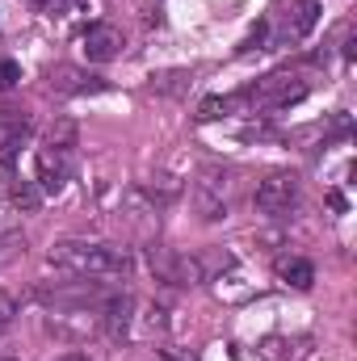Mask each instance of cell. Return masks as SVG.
I'll return each mask as SVG.
<instances>
[{
	"mask_svg": "<svg viewBox=\"0 0 357 361\" xmlns=\"http://www.w3.org/2000/svg\"><path fill=\"white\" fill-rule=\"evenodd\" d=\"M55 361H89L85 353H68V357H55Z\"/></svg>",
	"mask_w": 357,
	"mask_h": 361,
	"instance_id": "20",
	"label": "cell"
},
{
	"mask_svg": "<svg viewBox=\"0 0 357 361\" xmlns=\"http://www.w3.org/2000/svg\"><path fill=\"white\" fill-rule=\"evenodd\" d=\"M253 202L265 219H286L298 206V177L294 173H269L265 180H257Z\"/></svg>",
	"mask_w": 357,
	"mask_h": 361,
	"instance_id": "8",
	"label": "cell"
},
{
	"mask_svg": "<svg viewBox=\"0 0 357 361\" xmlns=\"http://www.w3.org/2000/svg\"><path fill=\"white\" fill-rule=\"evenodd\" d=\"M277 277H282L286 286H294V290H311V286H315V265L303 261V257H282V261H277Z\"/></svg>",
	"mask_w": 357,
	"mask_h": 361,
	"instance_id": "13",
	"label": "cell"
},
{
	"mask_svg": "<svg viewBox=\"0 0 357 361\" xmlns=\"http://www.w3.org/2000/svg\"><path fill=\"white\" fill-rule=\"evenodd\" d=\"M147 269H152L156 281H164V286H202V281H206L198 252L189 257V252L164 248V244H152V248H147Z\"/></svg>",
	"mask_w": 357,
	"mask_h": 361,
	"instance_id": "7",
	"label": "cell"
},
{
	"mask_svg": "<svg viewBox=\"0 0 357 361\" xmlns=\"http://www.w3.org/2000/svg\"><path fill=\"white\" fill-rule=\"evenodd\" d=\"M72 164H76V147L42 143V152H38V185H42V193H59L72 180Z\"/></svg>",
	"mask_w": 357,
	"mask_h": 361,
	"instance_id": "9",
	"label": "cell"
},
{
	"mask_svg": "<svg viewBox=\"0 0 357 361\" xmlns=\"http://www.w3.org/2000/svg\"><path fill=\"white\" fill-rule=\"evenodd\" d=\"M80 47H85L89 63H109V59H118V55H122V30H118V25H109V21H97V25L85 30Z\"/></svg>",
	"mask_w": 357,
	"mask_h": 361,
	"instance_id": "10",
	"label": "cell"
},
{
	"mask_svg": "<svg viewBox=\"0 0 357 361\" xmlns=\"http://www.w3.org/2000/svg\"><path fill=\"white\" fill-rule=\"evenodd\" d=\"M311 92V80L294 76V72H273V76H261L257 85L236 97V105H248V109H261V114H273V109H290L294 101H303Z\"/></svg>",
	"mask_w": 357,
	"mask_h": 361,
	"instance_id": "4",
	"label": "cell"
},
{
	"mask_svg": "<svg viewBox=\"0 0 357 361\" xmlns=\"http://www.w3.org/2000/svg\"><path fill=\"white\" fill-rule=\"evenodd\" d=\"M320 21V0H282L265 21V38L273 47H290L303 42Z\"/></svg>",
	"mask_w": 357,
	"mask_h": 361,
	"instance_id": "5",
	"label": "cell"
},
{
	"mask_svg": "<svg viewBox=\"0 0 357 361\" xmlns=\"http://www.w3.org/2000/svg\"><path fill=\"white\" fill-rule=\"evenodd\" d=\"M30 135H34V122L25 109H0V160H13Z\"/></svg>",
	"mask_w": 357,
	"mask_h": 361,
	"instance_id": "11",
	"label": "cell"
},
{
	"mask_svg": "<svg viewBox=\"0 0 357 361\" xmlns=\"http://www.w3.org/2000/svg\"><path fill=\"white\" fill-rule=\"evenodd\" d=\"M105 332L126 345H156L169 332V311L152 298L135 294H109L105 302Z\"/></svg>",
	"mask_w": 357,
	"mask_h": 361,
	"instance_id": "1",
	"label": "cell"
},
{
	"mask_svg": "<svg viewBox=\"0 0 357 361\" xmlns=\"http://www.w3.org/2000/svg\"><path fill=\"white\" fill-rule=\"evenodd\" d=\"M105 302H47L42 324L59 341H89L97 332H105Z\"/></svg>",
	"mask_w": 357,
	"mask_h": 361,
	"instance_id": "3",
	"label": "cell"
},
{
	"mask_svg": "<svg viewBox=\"0 0 357 361\" xmlns=\"http://www.w3.org/2000/svg\"><path fill=\"white\" fill-rule=\"evenodd\" d=\"M51 265L68 269L72 277H89V281H118V277H131L135 269L126 248L92 244V240H59L51 248Z\"/></svg>",
	"mask_w": 357,
	"mask_h": 361,
	"instance_id": "2",
	"label": "cell"
},
{
	"mask_svg": "<svg viewBox=\"0 0 357 361\" xmlns=\"http://www.w3.org/2000/svg\"><path fill=\"white\" fill-rule=\"evenodd\" d=\"M21 252H25V240H21V235H13V231H8V235H0V269H4V265H13Z\"/></svg>",
	"mask_w": 357,
	"mask_h": 361,
	"instance_id": "17",
	"label": "cell"
},
{
	"mask_svg": "<svg viewBox=\"0 0 357 361\" xmlns=\"http://www.w3.org/2000/svg\"><path fill=\"white\" fill-rule=\"evenodd\" d=\"M17 80H21V68L13 59H0V89H13Z\"/></svg>",
	"mask_w": 357,
	"mask_h": 361,
	"instance_id": "18",
	"label": "cell"
},
{
	"mask_svg": "<svg viewBox=\"0 0 357 361\" xmlns=\"http://www.w3.org/2000/svg\"><path fill=\"white\" fill-rule=\"evenodd\" d=\"M236 202V173L231 169H206L202 177L193 180V210L202 223H219L231 214Z\"/></svg>",
	"mask_w": 357,
	"mask_h": 361,
	"instance_id": "6",
	"label": "cell"
},
{
	"mask_svg": "<svg viewBox=\"0 0 357 361\" xmlns=\"http://www.w3.org/2000/svg\"><path fill=\"white\" fill-rule=\"evenodd\" d=\"M47 143H51V147H76V122H68V118L55 122V126L47 130Z\"/></svg>",
	"mask_w": 357,
	"mask_h": 361,
	"instance_id": "15",
	"label": "cell"
},
{
	"mask_svg": "<svg viewBox=\"0 0 357 361\" xmlns=\"http://www.w3.org/2000/svg\"><path fill=\"white\" fill-rule=\"evenodd\" d=\"M13 315H17V302H13V294H8V290H0V328H4Z\"/></svg>",
	"mask_w": 357,
	"mask_h": 361,
	"instance_id": "19",
	"label": "cell"
},
{
	"mask_svg": "<svg viewBox=\"0 0 357 361\" xmlns=\"http://www.w3.org/2000/svg\"><path fill=\"white\" fill-rule=\"evenodd\" d=\"M231 105H236V97H206V101H202V109H198V118H202V122L227 118V114H231Z\"/></svg>",
	"mask_w": 357,
	"mask_h": 361,
	"instance_id": "14",
	"label": "cell"
},
{
	"mask_svg": "<svg viewBox=\"0 0 357 361\" xmlns=\"http://www.w3.org/2000/svg\"><path fill=\"white\" fill-rule=\"evenodd\" d=\"M47 85H51V92H63V97H85V92H101L105 89V80H97V76L80 72V68H72V63L51 68V72H47Z\"/></svg>",
	"mask_w": 357,
	"mask_h": 361,
	"instance_id": "12",
	"label": "cell"
},
{
	"mask_svg": "<svg viewBox=\"0 0 357 361\" xmlns=\"http://www.w3.org/2000/svg\"><path fill=\"white\" fill-rule=\"evenodd\" d=\"M38 202H42V197H38V189H34L30 180H17V185H13V206H21V210L30 214V210H38Z\"/></svg>",
	"mask_w": 357,
	"mask_h": 361,
	"instance_id": "16",
	"label": "cell"
}]
</instances>
